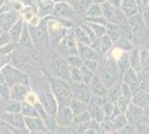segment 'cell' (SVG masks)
Listing matches in <instances>:
<instances>
[{"instance_id":"cell-1","label":"cell","mask_w":149,"mask_h":134,"mask_svg":"<svg viewBox=\"0 0 149 134\" xmlns=\"http://www.w3.org/2000/svg\"><path fill=\"white\" fill-rule=\"evenodd\" d=\"M50 88L56 97L58 105L69 106L74 98L70 85L61 78H50Z\"/></svg>"},{"instance_id":"cell-2","label":"cell","mask_w":149,"mask_h":134,"mask_svg":"<svg viewBox=\"0 0 149 134\" xmlns=\"http://www.w3.org/2000/svg\"><path fill=\"white\" fill-rule=\"evenodd\" d=\"M38 100L41 103V105L44 106V109H46L47 114L51 117L56 116L59 105H58L56 97H55L50 87H46L42 89L40 92V94H38Z\"/></svg>"},{"instance_id":"cell-3","label":"cell","mask_w":149,"mask_h":134,"mask_svg":"<svg viewBox=\"0 0 149 134\" xmlns=\"http://www.w3.org/2000/svg\"><path fill=\"white\" fill-rule=\"evenodd\" d=\"M1 72L5 76V82L9 87H13L16 84H25L27 86L29 84L28 77L24 73H21L20 70L16 69L11 66H5Z\"/></svg>"},{"instance_id":"cell-4","label":"cell","mask_w":149,"mask_h":134,"mask_svg":"<svg viewBox=\"0 0 149 134\" xmlns=\"http://www.w3.org/2000/svg\"><path fill=\"white\" fill-rule=\"evenodd\" d=\"M70 87H71V93H72L74 98L85 103L90 102L93 93L90 91L89 85L82 83V82L81 83H71Z\"/></svg>"},{"instance_id":"cell-5","label":"cell","mask_w":149,"mask_h":134,"mask_svg":"<svg viewBox=\"0 0 149 134\" xmlns=\"http://www.w3.org/2000/svg\"><path fill=\"white\" fill-rule=\"evenodd\" d=\"M57 124L61 128H68L72 124L74 113L70 109V106H59L57 114L55 116Z\"/></svg>"},{"instance_id":"cell-6","label":"cell","mask_w":149,"mask_h":134,"mask_svg":"<svg viewBox=\"0 0 149 134\" xmlns=\"http://www.w3.org/2000/svg\"><path fill=\"white\" fill-rule=\"evenodd\" d=\"M99 77L106 84V86L108 88L111 87L112 85H115L118 76H117V69L115 68L113 64H108L106 66H102V69L100 70Z\"/></svg>"},{"instance_id":"cell-7","label":"cell","mask_w":149,"mask_h":134,"mask_svg":"<svg viewBox=\"0 0 149 134\" xmlns=\"http://www.w3.org/2000/svg\"><path fill=\"white\" fill-rule=\"evenodd\" d=\"M2 121L7 122L8 124L13 125V128H17L19 130H25V116L21 113H6L1 116Z\"/></svg>"},{"instance_id":"cell-8","label":"cell","mask_w":149,"mask_h":134,"mask_svg":"<svg viewBox=\"0 0 149 134\" xmlns=\"http://www.w3.org/2000/svg\"><path fill=\"white\" fill-rule=\"evenodd\" d=\"M89 87L95 96H107L108 94V87L99 76H93L91 83L89 84Z\"/></svg>"},{"instance_id":"cell-9","label":"cell","mask_w":149,"mask_h":134,"mask_svg":"<svg viewBox=\"0 0 149 134\" xmlns=\"http://www.w3.org/2000/svg\"><path fill=\"white\" fill-rule=\"evenodd\" d=\"M29 91L25 84H16L13 87H10V100L25 102L26 97L28 95Z\"/></svg>"},{"instance_id":"cell-10","label":"cell","mask_w":149,"mask_h":134,"mask_svg":"<svg viewBox=\"0 0 149 134\" xmlns=\"http://www.w3.org/2000/svg\"><path fill=\"white\" fill-rule=\"evenodd\" d=\"M25 124L29 131H41L44 133L47 132V128L41 117H25Z\"/></svg>"},{"instance_id":"cell-11","label":"cell","mask_w":149,"mask_h":134,"mask_svg":"<svg viewBox=\"0 0 149 134\" xmlns=\"http://www.w3.org/2000/svg\"><path fill=\"white\" fill-rule=\"evenodd\" d=\"M88 113L90 114L91 120H95V121L99 122V123H102L105 121V113H104L102 109L99 106H96V105L88 103Z\"/></svg>"},{"instance_id":"cell-12","label":"cell","mask_w":149,"mask_h":134,"mask_svg":"<svg viewBox=\"0 0 149 134\" xmlns=\"http://www.w3.org/2000/svg\"><path fill=\"white\" fill-rule=\"evenodd\" d=\"M69 106H70V109L74 113V116L81 114V113H85V112L88 111V103L81 102V101H78L76 98H72V101H71Z\"/></svg>"},{"instance_id":"cell-13","label":"cell","mask_w":149,"mask_h":134,"mask_svg":"<svg viewBox=\"0 0 149 134\" xmlns=\"http://www.w3.org/2000/svg\"><path fill=\"white\" fill-rule=\"evenodd\" d=\"M21 114L25 117H40L38 114L37 109L35 107V105H31L27 102H22V109H21Z\"/></svg>"},{"instance_id":"cell-14","label":"cell","mask_w":149,"mask_h":134,"mask_svg":"<svg viewBox=\"0 0 149 134\" xmlns=\"http://www.w3.org/2000/svg\"><path fill=\"white\" fill-rule=\"evenodd\" d=\"M58 78H61L63 81L68 82L70 81V66L62 62L61 64L58 65Z\"/></svg>"},{"instance_id":"cell-15","label":"cell","mask_w":149,"mask_h":134,"mask_svg":"<svg viewBox=\"0 0 149 134\" xmlns=\"http://www.w3.org/2000/svg\"><path fill=\"white\" fill-rule=\"evenodd\" d=\"M22 109V102L10 100L6 105V112L7 113H21Z\"/></svg>"},{"instance_id":"cell-16","label":"cell","mask_w":149,"mask_h":134,"mask_svg":"<svg viewBox=\"0 0 149 134\" xmlns=\"http://www.w3.org/2000/svg\"><path fill=\"white\" fill-rule=\"evenodd\" d=\"M70 81L72 83H81L82 82L80 68H78V67H71L70 66Z\"/></svg>"},{"instance_id":"cell-17","label":"cell","mask_w":149,"mask_h":134,"mask_svg":"<svg viewBox=\"0 0 149 134\" xmlns=\"http://www.w3.org/2000/svg\"><path fill=\"white\" fill-rule=\"evenodd\" d=\"M85 134H101V126H100L99 122L91 120Z\"/></svg>"},{"instance_id":"cell-18","label":"cell","mask_w":149,"mask_h":134,"mask_svg":"<svg viewBox=\"0 0 149 134\" xmlns=\"http://www.w3.org/2000/svg\"><path fill=\"white\" fill-rule=\"evenodd\" d=\"M80 69H81V76H82V83L89 85V84L91 83V81H93V70L88 69L87 67H85L84 65H82V67H81Z\"/></svg>"},{"instance_id":"cell-19","label":"cell","mask_w":149,"mask_h":134,"mask_svg":"<svg viewBox=\"0 0 149 134\" xmlns=\"http://www.w3.org/2000/svg\"><path fill=\"white\" fill-rule=\"evenodd\" d=\"M115 85H116V84H115ZM115 85H112L111 87H109V88H108V94H107L108 98L113 103L117 102V100L120 97V95H119V94H120V92H119V87H116Z\"/></svg>"},{"instance_id":"cell-20","label":"cell","mask_w":149,"mask_h":134,"mask_svg":"<svg viewBox=\"0 0 149 134\" xmlns=\"http://www.w3.org/2000/svg\"><path fill=\"white\" fill-rule=\"evenodd\" d=\"M107 101H109L108 96H95L93 95L91 98H90V104L93 105H96V106H99V107H102V105L105 104Z\"/></svg>"},{"instance_id":"cell-21","label":"cell","mask_w":149,"mask_h":134,"mask_svg":"<svg viewBox=\"0 0 149 134\" xmlns=\"http://www.w3.org/2000/svg\"><path fill=\"white\" fill-rule=\"evenodd\" d=\"M67 62H68L69 66H71V67H78V68H81L82 65H84V62H82L79 57H77V56H70V57H68Z\"/></svg>"},{"instance_id":"cell-22","label":"cell","mask_w":149,"mask_h":134,"mask_svg":"<svg viewBox=\"0 0 149 134\" xmlns=\"http://www.w3.org/2000/svg\"><path fill=\"white\" fill-rule=\"evenodd\" d=\"M81 57L84 58V60H86V59H97V54H96V51H91L89 48H85V49H81Z\"/></svg>"},{"instance_id":"cell-23","label":"cell","mask_w":149,"mask_h":134,"mask_svg":"<svg viewBox=\"0 0 149 134\" xmlns=\"http://www.w3.org/2000/svg\"><path fill=\"white\" fill-rule=\"evenodd\" d=\"M0 96L3 100H10V87L6 83L0 84Z\"/></svg>"},{"instance_id":"cell-24","label":"cell","mask_w":149,"mask_h":134,"mask_svg":"<svg viewBox=\"0 0 149 134\" xmlns=\"http://www.w3.org/2000/svg\"><path fill=\"white\" fill-rule=\"evenodd\" d=\"M126 122H127L126 117L121 114L117 115L116 117L111 119V124L112 125L115 124V126H116V128H121V126H124L125 124H126Z\"/></svg>"},{"instance_id":"cell-25","label":"cell","mask_w":149,"mask_h":134,"mask_svg":"<svg viewBox=\"0 0 149 134\" xmlns=\"http://www.w3.org/2000/svg\"><path fill=\"white\" fill-rule=\"evenodd\" d=\"M84 66L93 72L97 69V62H96V59H86V60H84Z\"/></svg>"},{"instance_id":"cell-26","label":"cell","mask_w":149,"mask_h":134,"mask_svg":"<svg viewBox=\"0 0 149 134\" xmlns=\"http://www.w3.org/2000/svg\"><path fill=\"white\" fill-rule=\"evenodd\" d=\"M115 104L118 106V109H120V111H125V109H126V106H127V98L120 95V97L117 100V102L115 103Z\"/></svg>"},{"instance_id":"cell-27","label":"cell","mask_w":149,"mask_h":134,"mask_svg":"<svg viewBox=\"0 0 149 134\" xmlns=\"http://www.w3.org/2000/svg\"><path fill=\"white\" fill-rule=\"evenodd\" d=\"M25 102L29 103V104H31V105H35V104L38 102V97L36 96L35 93L29 92V93H28V95H27V97H26Z\"/></svg>"},{"instance_id":"cell-28","label":"cell","mask_w":149,"mask_h":134,"mask_svg":"<svg viewBox=\"0 0 149 134\" xmlns=\"http://www.w3.org/2000/svg\"><path fill=\"white\" fill-rule=\"evenodd\" d=\"M120 94H121V96L126 97V98H128L130 96V91H129V87H128L127 84H123V86L120 88Z\"/></svg>"},{"instance_id":"cell-29","label":"cell","mask_w":149,"mask_h":134,"mask_svg":"<svg viewBox=\"0 0 149 134\" xmlns=\"http://www.w3.org/2000/svg\"><path fill=\"white\" fill-rule=\"evenodd\" d=\"M112 57L115 58L116 60L120 59V58L123 57V49H119V48L113 49V51H112Z\"/></svg>"},{"instance_id":"cell-30","label":"cell","mask_w":149,"mask_h":134,"mask_svg":"<svg viewBox=\"0 0 149 134\" xmlns=\"http://www.w3.org/2000/svg\"><path fill=\"white\" fill-rule=\"evenodd\" d=\"M2 83H6V82H5V76H3L2 72H0V84Z\"/></svg>"},{"instance_id":"cell-31","label":"cell","mask_w":149,"mask_h":134,"mask_svg":"<svg viewBox=\"0 0 149 134\" xmlns=\"http://www.w3.org/2000/svg\"><path fill=\"white\" fill-rule=\"evenodd\" d=\"M29 134H44V132H41V131H30Z\"/></svg>"}]
</instances>
